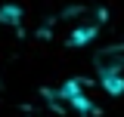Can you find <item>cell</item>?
Here are the masks:
<instances>
[{"mask_svg":"<svg viewBox=\"0 0 124 117\" xmlns=\"http://www.w3.org/2000/svg\"><path fill=\"white\" fill-rule=\"evenodd\" d=\"M46 96H50L53 102H59V105H65V108H71V111H75V114H81V117L99 114L96 102H93L90 96H87V89H84V80H65L59 89H50Z\"/></svg>","mask_w":124,"mask_h":117,"instance_id":"obj_1","label":"cell"},{"mask_svg":"<svg viewBox=\"0 0 124 117\" xmlns=\"http://www.w3.org/2000/svg\"><path fill=\"white\" fill-rule=\"evenodd\" d=\"M102 19H106V9L93 13L87 22H75V28H71V34H68V46L81 49V46H87L90 40H96V34L102 31Z\"/></svg>","mask_w":124,"mask_h":117,"instance_id":"obj_2","label":"cell"},{"mask_svg":"<svg viewBox=\"0 0 124 117\" xmlns=\"http://www.w3.org/2000/svg\"><path fill=\"white\" fill-rule=\"evenodd\" d=\"M96 77H99V86L106 96H112V99L124 96V74H96Z\"/></svg>","mask_w":124,"mask_h":117,"instance_id":"obj_3","label":"cell"},{"mask_svg":"<svg viewBox=\"0 0 124 117\" xmlns=\"http://www.w3.org/2000/svg\"><path fill=\"white\" fill-rule=\"evenodd\" d=\"M19 19H22V9H19V6H13V3L0 9V22H3V25H16Z\"/></svg>","mask_w":124,"mask_h":117,"instance_id":"obj_4","label":"cell"},{"mask_svg":"<svg viewBox=\"0 0 124 117\" xmlns=\"http://www.w3.org/2000/svg\"><path fill=\"white\" fill-rule=\"evenodd\" d=\"M112 52L118 56V62H121V68H124V40L121 43H112Z\"/></svg>","mask_w":124,"mask_h":117,"instance_id":"obj_5","label":"cell"}]
</instances>
